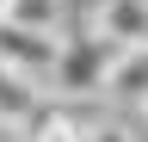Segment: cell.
<instances>
[{
    "mask_svg": "<svg viewBox=\"0 0 148 142\" xmlns=\"http://www.w3.org/2000/svg\"><path fill=\"white\" fill-rule=\"evenodd\" d=\"M117 62V43H105L86 19L62 31V49H56V68H49V99L62 105H80V99H105V74Z\"/></svg>",
    "mask_w": 148,
    "mask_h": 142,
    "instance_id": "1",
    "label": "cell"
},
{
    "mask_svg": "<svg viewBox=\"0 0 148 142\" xmlns=\"http://www.w3.org/2000/svg\"><path fill=\"white\" fill-rule=\"evenodd\" d=\"M56 49H62V37H49V31H25L12 19H0V68H12V74L37 80L49 93V68H56Z\"/></svg>",
    "mask_w": 148,
    "mask_h": 142,
    "instance_id": "2",
    "label": "cell"
},
{
    "mask_svg": "<svg viewBox=\"0 0 148 142\" xmlns=\"http://www.w3.org/2000/svg\"><path fill=\"white\" fill-rule=\"evenodd\" d=\"M86 25L99 31L105 43H117V49L148 43V0H92V6H86Z\"/></svg>",
    "mask_w": 148,
    "mask_h": 142,
    "instance_id": "3",
    "label": "cell"
},
{
    "mask_svg": "<svg viewBox=\"0 0 148 142\" xmlns=\"http://www.w3.org/2000/svg\"><path fill=\"white\" fill-rule=\"evenodd\" d=\"M43 111H49V93H43V86L25 80V74H12V68H0V130H18V136H25Z\"/></svg>",
    "mask_w": 148,
    "mask_h": 142,
    "instance_id": "4",
    "label": "cell"
},
{
    "mask_svg": "<svg viewBox=\"0 0 148 142\" xmlns=\"http://www.w3.org/2000/svg\"><path fill=\"white\" fill-rule=\"evenodd\" d=\"M105 99L111 105H148V43H130L117 49V62H111V74H105Z\"/></svg>",
    "mask_w": 148,
    "mask_h": 142,
    "instance_id": "5",
    "label": "cell"
},
{
    "mask_svg": "<svg viewBox=\"0 0 148 142\" xmlns=\"http://www.w3.org/2000/svg\"><path fill=\"white\" fill-rule=\"evenodd\" d=\"M6 19L25 25V31H49V37H62V31L74 25V0H12Z\"/></svg>",
    "mask_w": 148,
    "mask_h": 142,
    "instance_id": "6",
    "label": "cell"
},
{
    "mask_svg": "<svg viewBox=\"0 0 148 142\" xmlns=\"http://www.w3.org/2000/svg\"><path fill=\"white\" fill-rule=\"evenodd\" d=\"M18 142H86V117H74V111H62V105L49 99V111L37 117Z\"/></svg>",
    "mask_w": 148,
    "mask_h": 142,
    "instance_id": "7",
    "label": "cell"
},
{
    "mask_svg": "<svg viewBox=\"0 0 148 142\" xmlns=\"http://www.w3.org/2000/svg\"><path fill=\"white\" fill-rule=\"evenodd\" d=\"M142 142H148V105H142Z\"/></svg>",
    "mask_w": 148,
    "mask_h": 142,
    "instance_id": "8",
    "label": "cell"
},
{
    "mask_svg": "<svg viewBox=\"0 0 148 142\" xmlns=\"http://www.w3.org/2000/svg\"><path fill=\"white\" fill-rule=\"evenodd\" d=\"M6 6H12V0H0V19H6Z\"/></svg>",
    "mask_w": 148,
    "mask_h": 142,
    "instance_id": "9",
    "label": "cell"
}]
</instances>
